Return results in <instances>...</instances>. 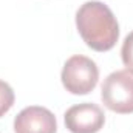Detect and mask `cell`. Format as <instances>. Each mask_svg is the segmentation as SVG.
<instances>
[{
	"mask_svg": "<svg viewBox=\"0 0 133 133\" xmlns=\"http://www.w3.org/2000/svg\"><path fill=\"white\" fill-rule=\"evenodd\" d=\"M76 28L82 40L95 51H110L119 39V23L102 2H85L76 12Z\"/></svg>",
	"mask_w": 133,
	"mask_h": 133,
	"instance_id": "1",
	"label": "cell"
},
{
	"mask_svg": "<svg viewBox=\"0 0 133 133\" xmlns=\"http://www.w3.org/2000/svg\"><path fill=\"white\" fill-rule=\"evenodd\" d=\"M101 99L115 113H133V71L125 68L108 74L101 88Z\"/></svg>",
	"mask_w": 133,
	"mask_h": 133,
	"instance_id": "2",
	"label": "cell"
},
{
	"mask_svg": "<svg viewBox=\"0 0 133 133\" xmlns=\"http://www.w3.org/2000/svg\"><path fill=\"white\" fill-rule=\"evenodd\" d=\"M61 79L71 95H88L98 85L99 68L90 57L76 54L65 62Z\"/></svg>",
	"mask_w": 133,
	"mask_h": 133,
	"instance_id": "3",
	"label": "cell"
},
{
	"mask_svg": "<svg viewBox=\"0 0 133 133\" xmlns=\"http://www.w3.org/2000/svg\"><path fill=\"white\" fill-rule=\"evenodd\" d=\"M105 124V115L98 104L82 102L65 111V125L71 133H98Z\"/></svg>",
	"mask_w": 133,
	"mask_h": 133,
	"instance_id": "4",
	"label": "cell"
},
{
	"mask_svg": "<svg viewBox=\"0 0 133 133\" xmlns=\"http://www.w3.org/2000/svg\"><path fill=\"white\" fill-rule=\"evenodd\" d=\"M16 133H56V116L45 107L30 105L23 108L14 119Z\"/></svg>",
	"mask_w": 133,
	"mask_h": 133,
	"instance_id": "5",
	"label": "cell"
},
{
	"mask_svg": "<svg viewBox=\"0 0 133 133\" xmlns=\"http://www.w3.org/2000/svg\"><path fill=\"white\" fill-rule=\"evenodd\" d=\"M14 101H16V95L11 85L0 79V118L11 110V107L14 105Z\"/></svg>",
	"mask_w": 133,
	"mask_h": 133,
	"instance_id": "6",
	"label": "cell"
},
{
	"mask_svg": "<svg viewBox=\"0 0 133 133\" xmlns=\"http://www.w3.org/2000/svg\"><path fill=\"white\" fill-rule=\"evenodd\" d=\"M121 57H122L124 65L127 66V70L133 71V31L130 34H127V37L122 42Z\"/></svg>",
	"mask_w": 133,
	"mask_h": 133,
	"instance_id": "7",
	"label": "cell"
}]
</instances>
